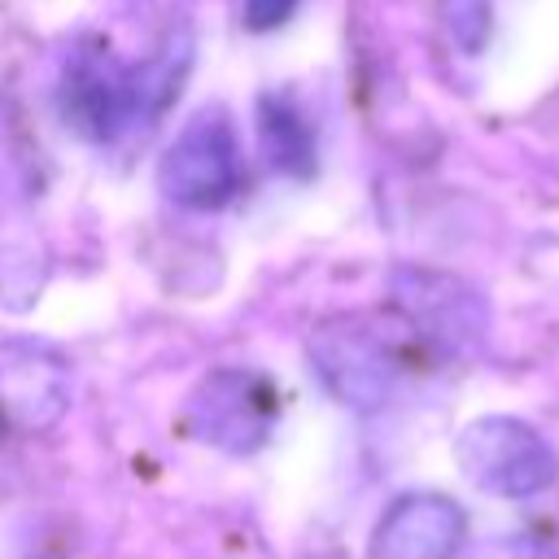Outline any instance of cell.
Segmentation results:
<instances>
[{
	"label": "cell",
	"instance_id": "cell-11",
	"mask_svg": "<svg viewBox=\"0 0 559 559\" xmlns=\"http://www.w3.org/2000/svg\"><path fill=\"white\" fill-rule=\"evenodd\" d=\"M441 22L463 52H480L493 26V9L489 0H441Z\"/></svg>",
	"mask_w": 559,
	"mask_h": 559
},
{
	"label": "cell",
	"instance_id": "cell-4",
	"mask_svg": "<svg viewBox=\"0 0 559 559\" xmlns=\"http://www.w3.org/2000/svg\"><path fill=\"white\" fill-rule=\"evenodd\" d=\"M135 105V79L109 48H79L66 61L61 74V118L74 135L105 144L114 140L131 118Z\"/></svg>",
	"mask_w": 559,
	"mask_h": 559
},
{
	"label": "cell",
	"instance_id": "cell-6",
	"mask_svg": "<svg viewBox=\"0 0 559 559\" xmlns=\"http://www.w3.org/2000/svg\"><path fill=\"white\" fill-rule=\"evenodd\" d=\"M192 432L227 454H249L266 441L275 419V393L253 371H210L188 406Z\"/></svg>",
	"mask_w": 559,
	"mask_h": 559
},
{
	"label": "cell",
	"instance_id": "cell-8",
	"mask_svg": "<svg viewBox=\"0 0 559 559\" xmlns=\"http://www.w3.org/2000/svg\"><path fill=\"white\" fill-rule=\"evenodd\" d=\"M393 288H397V306L415 319V328H424V336H432L445 349H472L489 328V310L480 293L454 275L397 271Z\"/></svg>",
	"mask_w": 559,
	"mask_h": 559
},
{
	"label": "cell",
	"instance_id": "cell-12",
	"mask_svg": "<svg viewBox=\"0 0 559 559\" xmlns=\"http://www.w3.org/2000/svg\"><path fill=\"white\" fill-rule=\"evenodd\" d=\"M301 0H245V22L253 31H275L297 13Z\"/></svg>",
	"mask_w": 559,
	"mask_h": 559
},
{
	"label": "cell",
	"instance_id": "cell-9",
	"mask_svg": "<svg viewBox=\"0 0 559 559\" xmlns=\"http://www.w3.org/2000/svg\"><path fill=\"white\" fill-rule=\"evenodd\" d=\"M258 144L280 175H293V179L314 175V127L306 122L293 96L266 92L258 100Z\"/></svg>",
	"mask_w": 559,
	"mask_h": 559
},
{
	"label": "cell",
	"instance_id": "cell-3",
	"mask_svg": "<svg viewBox=\"0 0 559 559\" xmlns=\"http://www.w3.org/2000/svg\"><path fill=\"white\" fill-rule=\"evenodd\" d=\"M70 362L31 336L0 341V419L17 432H48L70 411Z\"/></svg>",
	"mask_w": 559,
	"mask_h": 559
},
{
	"label": "cell",
	"instance_id": "cell-7",
	"mask_svg": "<svg viewBox=\"0 0 559 559\" xmlns=\"http://www.w3.org/2000/svg\"><path fill=\"white\" fill-rule=\"evenodd\" d=\"M467 515L445 493H402L371 528L367 559H454Z\"/></svg>",
	"mask_w": 559,
	"mask_h": 559
},
{
	"label": "cell",
	"instance_id": "cell-10",
	"mask_svg": "<svg viewBox=\"0 0 559 559\" xmlns=\"http://www.w3.org/2000/svg\"><path fill=\"white\" fill-rule=\"evenodd\" d=\"M183 70H188V44H170L157 57H148L144 66H135L131 79H135V105H140V114L166 109L175 100V92H179Z\"/></svg>",
	"mask_w": 559,
	"mask_h": 559
},
{
	"label": "cell",
	"instance_id": "cell-2",
	"mask_svg": "<svg viewBox=\"0 0 559 559\" xmlns=\"http://www.w3.org/2000/svg\"><path fill=\"white\" fill-rule=\"evenodd\" d=\"M162 192L183 210H218L240 188V144L223 109H201L162 153Z\"/></svg>",
	"mask_w": 559,
	"mask_h": 559
},
{
	"label": "cell",
	"instance_id": "cell-5",
	"mask_svg": "<svg viewBox=\"0 0 559 559\" xmlns=\"http://www.w3.org/2000/svg\"><path fill=\"white\" fill-rule=\"evenodd\" d=\"M310 362L323 384L354 411H376L393 393V358L380 336L354 319H328L310 332Z\"/></svg>",
	"mask_w": 559,
	"mask_h": 559
},
{
	"label": "cell",
	"instance_id": "cell-1",
	"mask_svg": "<svg viewBox=\"0 0 559 559\" xmlns=\"http://www.w3.org/2000/svg\"><path fill=\"white\" fill-rule=\"evenodd\" d=\"M454 459L463 476L493 498H533L550 489L559 472L555 450L542 441V432L515 415L472 419L454 441Z\"/></svg>",
	"mask_w": 559,
	"mask_h": 559
}]
</instances>
